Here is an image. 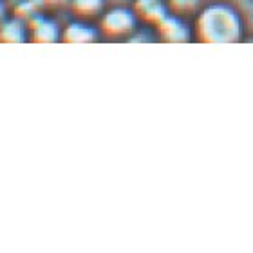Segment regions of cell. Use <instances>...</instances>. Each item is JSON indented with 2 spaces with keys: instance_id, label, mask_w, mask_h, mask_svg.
Returning a JSON list of instances; mask_svg holds the SVG:
<instances>
[{
  "instance_id": "cell-4",
  "label": "cell",
  "mask_w": 253,
  "mask_h": 253,
  "mask_svg": "<svg viewBox=\"0 0 253 253\" xmlns=\"http://www.w3.org/2000/svg\"><path fill=\"white\" fill-rule=\"evenodd\" d=\"M132 11H134L137 22H143V24L154 27L170 13L165 0H134Z\"/></svg>"
},
{
  "instance_id": "cell-3",
  "label": "cell",
  "mask_w": 253,
  "mask_h": 253,
  "mask_svg": "<svg viewBox=\"0 0 253 253\" xmlns=\"http://www.w3.org/2000/svg\"><path fill=\"white\" fill-rule=\"evenodd\" d=\"M60 35H62V31L56 26V22H53L47 16H43L42 13L33 16L31 20L27 22V42L53 43L58 42Z\"/></svg>"
},
{
  "instance_id": "cell-11",
  "label": "cell",
  "mask_w": 253,
  "mask_h": 253,
  "mask_svg": "<svg viewBox=\"0 0 253 253\" xmlns=\"http://www.w3.org/2000/svg\"><path fill=\"white\" fill-rule=\"evenodd\" d=\"M5 11H7V9H5L4 2L0 0V22H2V20H4V18H5Z\"/></svg>"
},
{
  "instance_id": "cell-8",
  "label": "cell",
  "mask_w": 253,
  "mask_h": 253,
  "mask_svg": "<svg viewBox=\"0 0 253 253\" xmlns=\"http://www.w3.org/2000/svg\"><path fill=\"white\" fill-rule=\"evenodd\" d=\"M69 9L74 18L90 22L105 11V0H69Z\"/></svg>"
},
{
  "instance_id": "cell-9",
  "label": "cell",
  "mask_w": 253,
  "mask_h": 253,
  "mask_svg": "<svg viewBox=\"0 0 253 253\" xmlns=\"http://www.w3.org/2000/svg\"><path fill=\"white\" fill-rule=\"evenodd\" d=\"M165 2L170 13L177 16L192 15L197 9V0H165Z\"/></svg>"
},
{
  "instance_id": "cell-10",
  "label": "cell",
  "mask_w": 253,
  "mask_h": 253,
  "mask_svg": "<svg viewBox=\"0 0 253 253\" xmlns=\"http://www.w3.org/2000/svg\"><path fill=\"white\" fill-rule=\"evenodd\" d=\"M35 2L38 4L40 9H49V11L60 9V7L69 5V0H35Z\"/></svg>"
},
{
  "instance_id": "cell-7",
  "label": "cell",
  "mask_w": 253,
  "mask_h": 253,
  "mask_svg": "<svg viewBox=\"0 0 253 253\" xmlns=\"http://www.w3.org/2000/svg\"><path fill=\"white\" fill-rule=\"evenodd\" d=\"M27 42V24L16 16H5L0 22V43Z\"/></svg>"
},
{
  "instance_id": "cell-2",
  "label": "cell",
  "mask_w": 253,
  "mask_h": 253,
  "mask_svg": "<svg viewBox=\"0 0 253 253\" xmlns=\"http://www.w3.org/2000/svg\"><path fill=\"white\" fill-rule=\"evenodd\" d=\"M98 31L101 37L109 38V40H123V38L130 37L134 29H136L137 18L134 15L132 7H111L101 13L98 18Z\"/></svg>"
},
{
  "instance_id": "cell-1",
  "label": "cell",
  "mask_w": 253,
  "mask_h": 253,
  "mask_svg": "<svg viewBox=\"0 0 253 253\" xmlns=\"http://www.w3.org/2000/svg\"><path fill=\"white\" fill-rule=\"evenodd\" d=\"M194 33L203 43H232L241 37V20L232 7L213 4L197 15Z\"/></svg>"
},
{
  "instance_id": "cell-5",
  "label": "cell",
  "mask_w": 253,
  "mask_h": 253,
  "mask_svg": "<svg viewBox=\"0 0 253 253\" xmlns=\"http://www.w3.org/2000/svg\"><path fill=\"white\" fill-rule=\"evenodd\" d=\"M156 29H158L159 38L169 43H183L188 42L190 38V31L185 26V22L181 20V16L172 15V13L165 16L163 20L156 26Z\"/></svg>"
},
{
  "instance_id": "cell-6",
  "label": "cell",
  "mask_w": 253,
  "mask_h": 253,
  "mask_svg": "<svg viewBox=\"0 0 253 253\" xmlns=\"http://www.w3.org/2000/svg\"><path fill=\"white\" fill-rule=\"evenodd\" d=\"M100 31L94 29L89 22L85 20H76L67 24V26L62 29V35H60V40L65 43H90L96 42Z\"/></svg>"
}]
</instances>
